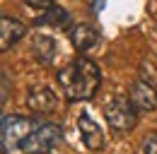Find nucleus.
<instances>
[{"instance_id":"nucleus-13","label":"nucleus","mask_w":157,"mask_h":154,"mask_svg":"<svg viewBox=\"0 0 157 154\" xmlns=\"http://www.w3.org/2000/svg\"><path fill=\"white\" fill-rule=\"evenodd\" d=\"M24 2H27L29 7H34V10H44V12L53 7V0H24Z\"/></svg>"},{"instance_id":"nucleus-11","label":"nucleus","mask_w":157,"mask_h":154,"mask_svg":"<svg viewBox=\"0 0 157 154\" xmlns=\"http://www.w3.org/2000/svg\"><path fill=\"white\" fill-rule=\"evenodd\" d=\"M36 24L41 27H53V29H65L68 24H70V15L63 10V7H51V10H46L39 19H36Z\"/></svg>"},{"instance_id":"nucleus-10","label":"nucleus","mask_w":157,"mask_h":154,"mask_svg":"<svg viewBox=\"0 0 157 154\" xmlns=\"http://www.w3.org/2000/svg\"><path fill=\"white\" fill-rule=\"evenodd\" d=\"M32 53L36 56L39 63L51 65L56 60V41L51 36H46V34H36V36L32 38Z\"/></svg>"},{"instance_id":"nucleus-7","label":"nucleus","mask_w":157,"mask_h":154,"mask_svg":"<svg viewBox=\"0 0 157 154\" xmlns=\"http://www.w3.org/2000/svg\"><path fill=\"white\" fill-rule=\"evenodd\" d=\"M24 24H22L20 19H15V17H7V15H2L0 17V48L2 51H10L17 41H20L22 36H24Z\"/></svg>"},{"instance_id":"nucleus-1","label":"nucleus","mask_w":157,"mask_h":154,"mask_svg":"<svg viewBox=\"0 0 157 154\" xmlns=\"http://www.w3.org/2000/svg\"><path fill=\"white\" fill-rule=\"evenodd\" d=\"M101 75L90 58L80 56L58 72V84L68 101H87L97 94Z\"/></svg>"},{"instance_id":"nucleus-6","label":"nucleus","mask_w":157,"mask_h":154,"mask_svg":"<svg viewBox=\"0 0 157 154\" xmlns=\"http://www.w3.org/2000/svg\"><path fill=\"white\" fill-rule=\"evenodd\" d=\"M131 104L136 106V111H152L157 106V94H155V87L147 84V82H136L131 87Z\"/></svg>"},{"instance_id":"nucleus-3","label":"nucleus","mask_w":157,"mask_h":154,"mask_svg":"<svg viewBox=\"0 0 157 154\" xmlns=\"http://www.w3.org/2000/svg\"><path fill=\"white\" fill-rule=\"evenodd\" d=\"M104 116H106L109 125H111L116 133H128V130L136 128V123H138L136 106L131 104V99H123V96H114V99L104 106Z\"/></svg>"},{"instance_id":"nucleus-12","label":"nucleus","mask_w":157,"mask_h":154,"mask_svg":"<svg viewBox=\"0 0 157 154\" xmlns=\"http://www.w3.org/2000/svg\"><path fill=\"white\" fill-rule=\"evenodd\" d=\"M140 154H157V133H150L145 140H143Z\"/></svg>"},{"instance_id":"nucleus-4","label":"nucleus","mask_w":157,"mask_h":154,"mask_svg":"<svg viewBox=\"0 0 157 154\" xmlns=\"http://www.w3.org/2000/svg\"><path fill=\"white\" fill-rule=\"evenodd\" d=\"M58 142H60V128L46 123V125H39L29 135V140L22 145V152L24 154H48Z\"/></svg>"},{"instance_id":"nucleus-8","label":"nucleus","mask_w":157,"mask_h":154,"mask_svg":"<svg viewBox=\"0 0 157 154\" xmlns=\"http://www.w3.org/2000/svg\"><path fill=\"white\" fill-rule=\"evenodd\" d=\"M70 41H73V46L78 48L80 53H85V51H92L97 46L99 31H97V27H92V24H78L70 31Z\"/></svg>"},{"instance_id":"nucleus-2","label":"nucleus","mask_w":157,"mask_h":154,"mask_svg":"<svg viewBox=\"0 0 157 154\" xmlns=\"http://www.w3.org/2000/svg\"><path fill=\"white\" fill-rule=\"evenodd\" d=\"M36 130L34 120L27 116H5L2 118V133H0V142L5 152H15L22 149V145L29 140V135Z\"/></svg>"},{"instance_id":"nucleus-9","label":"nucleus","mask_w":157,"mask_h":154,"mask_svg":"<svg viewBox=\"0 0 157 154\" xmlns=\"http://www.w3.org/2000/svg\"><path fill=\"white\" fill-rule=\"evenodd\" d=\"M29 108L34 113H51L56 108V94L53 89H46V87H39L34 92H29V99H27Z\"/></svg>"},{"instance_id":"nucleus-5","label":"nucleus","mask_w":157,"mask_h":154,"mask_svg":"<svg viewBox=\"0 0 157 154\" xmlns=\"http://www.w3.org/2000/svg\"><path fill=\"white\" fill-rule=\"evenodd\" d=\"M78 128H80V135H82V142L92 152H97V149L104 147V133H101V128L97 125V120L90 113H82L78 118Z\"/></svg>"}]
</instances>
